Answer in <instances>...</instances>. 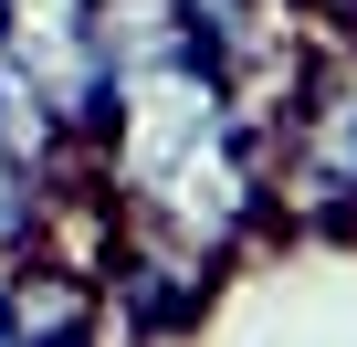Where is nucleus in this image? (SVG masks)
<instances>
[{"label": "nucleus", "mask_w": 357, "mask_h": 347, "mask_svg": "<svg viewBox=\"0 0 357 347\" xmlns=\"http://www.w3.org/2000/svg\"><path fill=\"white\" fill-rule=\"evenodd\" d=\"M263 211L284 232H357V64L315 53L263 126Z\"/></svg>", "instance_id": "obj_1"}, {"label": "nucleus", "mask_w": 357, "mask_h": 347, "mask_svg": "<svg viewBox=\"0 0 357 347\" xmlns=\"http://www.w3.org/2000/svg\"><path fill=\"white\" fill-rule=\"evenodd\" d=\"M0 53L22 64V84L43 95V116L95 147L105 105H116V32L105 0H0Z\"/></svg>", "instance_id": "obj_2"}, {"label": "nucleus", "mask_w": 357, "mask_h": 347, "mask_svg": "<svg viewBox=\"0 0 357 347\" xmlns=\"http://www.w3.org/2000/svg\"><path fill=\"white\" fill-rule=\"evenodd\" d=\"M0 337H11V263H0Z\"/></svg>", "instance_id": "obj_3"}]
</instances>
